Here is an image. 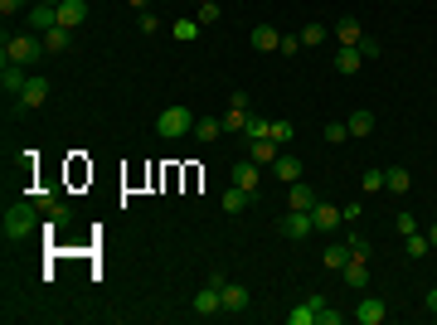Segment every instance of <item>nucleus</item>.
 I'll use <instances>...</instances> for the list:
<instances>
[{"instance_id": "obj_1", "label": "nucleus", "mask_w": 437, "mask_h": 325, "mask_svg": "<svg viewBox=\"0 0 437 325\" xmlns=\"http://www.w3.org/2000/svg\"><path fill=\"white\" fill-rule=\"evenodd\" d=\"M39 54H49L44 49V34H5V44H0V63H25V68H34L39 63Z\"/></svg>"}, {"instance_id": "obj_2", "label": "nucleus", "mask_w": 437, "mask_h": 325, "mask_svg": "<svg viewBox=\"0 0 437 325\" xmlns=\"http://www.w3.org/2000/svg\"><path fill=\"white\" fill-rule=\"evenodd\" d=\"M34 233H44L39 204H10V209H5V238H10V243H25Z\"/></svg>"}, {"instance_id": "obj_3", "label": "nucleus", "mask_w": 437, "mask_h": 325, "mask_svg": "<svg viewBox=\"0 0 437 325\" xmlns=\"http://www.w3.org/2000/svg\"><path fill=\"white\" fill-rule=\"evenodd\" d=\"M194 122H199V117H194L185 102H175V107H165L161 117H156V136H165V141H175V136H190Z\"/></svg>"}, {"instance_id": "obj_4", "label": "nucleus", "mask_w": 437, "mask_h": 325, "mask_svg": "<svg viewBox=\"0 0 437 325\" xmlns=\"http://www.w3.org/2000/svg\"><path fill=\"white\" fill-rule=\"evenodd\" d=\"M223 282H228L223 272H209V282L194 292V316H223V292H218Z\"/></svg>"}, {"instance_id": "obj_5", "label": "nucleus", "mask_w": 437, "mask_h": 325, "mask_svg": "<svg viewBox=\"0 0 437 325\" xmlns=\"http://www.w3.org/2000/svg\"><path fill=\"white\" fill-rule=\"evenodd\" d=\"M44 102H49V78H34V73H29L25 92L15 97V107H20V112H34V107H44Z\"/></svg>"}, {"instance_id": "obj_6", "label": "nucleus", "mask_w": 437, "mask_h": 325, "mask_svg": "<svg viewBox=\"0 0 437 325\" xmlns=\"http://www.w3.org/2000/svg\"><path fill=\"white\" fill-rule=\"evenodd\" d=\"M25 82H29L25 63H0V92H5V97H20V92H25Z\"/></svg>"}, {"instance_id": "obj_7", "label": "nucleus", "mask_w": 437, "mask_h": 325, "mask_svg": "<svg viewBox=\"0 0 437 325\" xmlns=\"http://www.w3.org/2000/svg\"><path fill=\"white\" fill-rule=\"evenodd\" d=\"M233 185H243L248 194H258V185H263V165L248 161V156H243V161H233Z\"/></svg>"}, {"instance_id": "obj_8", "label": "nucleus", "mask_w": 437, "mask_h": 325, "mask_svg": "<svg viewBox=\"0 0 437 325\" xmlns=\"http://www.w3.org/2000/svg\"><path fill=\"white\" fill-rule=\"evenodd\" d=\"M282 233H287V238H306V233H316L311 209H287V218H282Z\"/></svg>"}, {"instance_id": "obj_9", "label": "nucleus", "mask_w": 437, "mask_h": 325, "mask_svg": "<svg viewBox=\"0 0 437 325\" xmlns=\"http://www.w3.org/2000/svg\"><path fill=\"white\" fill-rule=\"evenodd\" d=\"M355 321H359V325H384V321H389V306H384L379 297H359Z\"/></svg>"}, {"instance_id": "obj_10", "label": "nucleus", "mask_w": 437, "mask_h": 325, "mask_svg": "<svg viewBox=\"0 0 437 325\" xmlns=\"http://www.w3.org/2000/svg\"><path fill=\"white\" fill-rule=\"evenodd\" d=\"M54 25H58V5H44V0L29 5V29H34V34H49Z\"/></svg>"}, {"instance_id": "obj_11", "label": "nucleus", "mask_w": 437, "mask_h": 325, "mask_svg": "<svg viewBox=\"0 0 437 325\" xmlns=\"http://www.w3.org/2000/svg\"><path fill=\"white\" fill-rule=\"evenodd\" d=\"M311 223H316V233H335L345 218H340V209H335V204H321V199H316V209H311Z\"/></svg>"}, {"instance_id": "obj_12", "label": "nucleus", "mask_w": 437, "mask_h": 325, "mask_svg": "<svg viewBox=\"0 0 437 325\" xmlns=\"http://www.w3.org/2000/svg\"><path fill=\"white\" fill-rule=\"evenodd\" d=\"M321 306H326V297H306V301L297 306V311H287V325H316Z\"/></svg>"}, {"instance_id": "obj_13", "label": "nucleus", "mask_w": 437, "mask_h": 325, "mask_svg": "<svg viewBox=\"0 0 437 325\" xmlns=\"http://www.w3.org/2000/svg\"><path fill=\"white\" fill-rule=\"evenodd\" d=\"M359 39H364L359 20H355V15H345V20L335 25V44H340V49H359Z\"/></svg>"}, {"instance_id": "obj_14", "label": "nucleus", "mask_w": 437, "mask_h": 325, "mask_svg": "<svg viewBox=\"0 0 437 325\" xmlns=\"http://www.w3.org/2000/svg\"><path fill=\"white\" fill-rule=\"evenodd\" d=\"M287 209H316V190L306 180H292L287 185Z\"/></svg>"}, {"instance_id": "obj_15", "label": "nucleus", "mask_w": 437, "mask_h": 325, "mask_svg": "<svg viewBox=\"0 0 437 325\" xmlns=\"http://www.w3.org/2000/svg\"><path fill=\"white\" fill-rule=\"evenodd\" d=\"M340 277H345L350 292H364V287H369V267H364V257H350V262L340 267Z\"/></svg>"}, {"instance_id": "obj_16", "label": "nucleus", "mask_w": 437, "mask_h": 325, "mask_svg": "<svg viewBox=\"0 0 437 325\" xmlns=\"http://www.w3.org/2000/svg\"><path fill=\"white\" fill-rule=\"evenodd\" d=\"M83 20H88V0H63L58 5V25L63 29H78Z\"/></svg>"}, {"instance_id": "obj_17", "label": "nucleus", "mask_w": 437, "mask_h": 325, "mask_svg": "<svg viewBox=\"0 0 437 325\" xmlns=\"http://www.w3.org/2000/svg\"><path fill=\"white\" fill-rule=\"evenodd\" d=\"M277 156H282V146H277V141H268V136H263V141H248V161H258V165H273Z\"/></svg>"}, {"instance_id": "obj_18", "label": "nucleus", "mask_w": 437, "mask_h": 325, "mask_svg": "<svg viewBox=\"0 0 437 325\" xmlns=\"http://www.w3.org/2000/svg\"><path fill=\"white\" fill-rule=\"evenodd\" d=\"M248 39H253V49H258V54H277V44H282V34H277L273 25H258Z\"/></svg>"}, {"instance_id": "obj_19", "label": "nucleus", "mask_w": 437, "mask_h": 325, "mask_svg": "<svg viewBox=\"0 0 437 325\" xmlns=\"http://www.w3.org/2000/svg\"><path fill=\"white\" fill-rule=\"evenodd\" d=\"M273 175L282 180V185H292V180H301V161H297V156H277V161H273Z\"/></svg>"}, {"instance_id": "obj_20", "label": "nucleus", "mask_w": 437, "mask_h": 325, "mask_svg": "<svg viewBox=\"0 0 437 325\" xmlns=\"http://www.w3.org/2000/svg\"><path fill=\"white\" fill-rule=\"evenodd\" d=\"M218 292H223V311H228V316H233V311H243V306H248V292L238 287V282H223Z\"/></svg>"}, {"instance_id": "obj_21", "label": "nucleus", "mask_w": 437, "mask_h": 325, "mask_svg": "<svg viewBox=\"0 0 437 325\" xmlns=\"http://www.w3.org/2000/svg\"><path fill=\"white\" fill-rule=\"evenodd\" d=\"M248 204H253V194H248L243 185H228V190H223V214H238Z\"/></svg>"}, {"instance_id": "obj_22", "label": "nucleus", "mask_w": 437, "mask_h": 325, "mask_svg": "<svg viewBox=\"0 0 437 325\" xmlns=\"http://www.w3.org/2000/svg\"><path fill=\"white\" fill-rule=\"evenodd\" d=\"M345 127H350V136H359V141H364V136L374 132V112H350V117H345Z\"/></svg>"}, {"instance_id": "obj_23", "label": "nucleus", "mask_w": 437, "mask_h": 325, "mask_svg": "<svg viewBox=\"0 0 437 325\" xmlns=\"http://www.w3.org/2000/svg\"><path fill=\"white\" fill-rule=\"evenodd\" d=\"M68 44H73V29H63V25H54L44 34V49H49V54H63Z\"/></svg>"}, {"instance_id": "obj_24", "label": "nucleus", "mask_w": 437, "mask_h": 325, "mask_svg": "<svg viewBox=\"0 0 437 325\" xmlns=\"http://www.w3.org/2000/svg\"><path fill=\"white\" fill-rule=\"evenodd\" d=\"M350 257H355V252H350V243H330L321 262H326L330 272H340V267H345V262H350Z\"/></svg>"}, {"instance_id": "obj_25", "label": "nucleus", "mask_w": 437, "mask_h": 325, "mask_svg": "<svg viewBox=\"0 0 437 325\" xmlns=\"http://www.w3.org/2000/svg\"><path fill=\"white\" fill-rule=\"evenodd\" d=\"M413 185V175L404 170V165H394V170H384V190H394V194H404Z\"/></svg>"}, {"instance_id": "obj_26", "label": "nucleus", "mask_w": 437, "mask_h": 325, "mask_svg": "<svg viewBox=\"0 0 437 325\" xmlns=\"http://www.w3.org/2000/svg\"><path fill=\"white\" fill-rule=\"evenodd\" d=\"M359 49H335V73H359Z\"/></svg>"}, {"instance_id": "obj_27", "label": "nucleus", "mask_w": 437, "mask_h": 325, "mask_svg": "<svg viewBox=\"0 0 437 325\" xmlns=\"http://www.w3.org/2000/svg\"><path fill=\"white\" fill-rule=\"evenodd\" d=\"M194 136H199V141H218V136H223V122H218V117H199V122H194Z\"/></svg>"}, {"instance_id": "obj_28", "label": "nucleus", "mask_w": 437, "mask_h": 325, "mask_svg": "<svg viewBox=\"0 0 437 325\" xmlns=\"http://www.w3.org/2000/svg\"><path fill=\"white\" fill-rule=\"evenodd\" d=\"M292 136H297V127H292V122H268V141H277V146H287Z\"/></svg>"}, {"instance_id": "obj_29", "label": "nucleus", "mask_w": 437, "mask_h": 325, "mask_svg": "<svg viewBox=\"0 0 437 325\" xmlns=\"http://www.w3.org/2000/svg\"><path fill=\"white\" fill-rule=\"evenodd\" d=\"M404 247H409V257H428V252H433L428 233H409V238H404Z\"/></svg>"}, {"instance_id": "obj_30", "label": "nucleus", "mask_w": 437, "mask_h": 325, "mask_svg": "<svg viewBox=\"0 0 437 325\" xmlns=\"http://www.w3.org/2000/svg\"><path fill=\"white\" fill-rule=\"evenodd\" d=\"M326 39H330V29H326V25H306V29H301V44H311V49H321Z\"/></svg>"}, {"instance_id": "obj_31", "label": "nucleus", "mask_w": 437, "mask_h": 325, "mask_svg": "<svg viewBox=\"0 0 437 325\" xmlns=\"http://www.w3.org/2000/svg\"><path fill=\"white\" fill-rule=\"evenodd\" d=\"M218 122H223V136H228V132H243V127H248V112L228 107V112H223V117H218Z\"/></svg>"}, {"instance_id": "obj_32", "label": "nucleus", "mask_w": 437, "mask_h": 325, "mask_svg": "<svg viewBox=\"0 0 437 325\" xmlns=\"http://www.w3.org/2000/svg\"><path fill=\"white\" fill-rule=\"evenodd\" d=\"M345 243H350V252H355V257H369V252H374V243H369L364 233H345Z\"/></svg>"}, {"instance_id": "obj_33", "label": "nucleus", "mask_w": 437, "mask_h": 325, "mask_svg": "<svg viewBox=\"0 0 437 325\" xmlns=\"http://www.w3.org/2000/svg\"><path fill=\"white\" fill-rule=\"evenodd\" d=\"M199 20H175V25H170V34H175V39H194V34H199Z\"/></svg>"}, {"instance_id": "obj_34", "label": "nucleus", "mask_w": 437, "mask_h": 325, "mask_svg": "<svg viewBox=\"0 0 437 325\" xmlns=\"http://www.w3.org/2000/svg\"><path fill=\"white\" fill-rule=\"evenodd\" d=\"M194 20H199V25H214V20H218V0H199Z\"/></svg>"}, {"instance_id": "obj_35", "label": "nucleus", "mask_w": 437, "mask_h": 325, "mask_svg": "<svg viewBox=\"0 0 437 325\" xmlns=\"http://www.w3.org/2000/svg\"><path fill=\"white\" fill-rule=\"evenodd\" d=\"M326 141H330V146L350 141V127H345V122H326Z\"/></svg>"}, {"instance_id": "obj_36", "label": "nucleus", "mask_w": 437, "mask_h": 325, "mask_svg": "<svg viewBox=\"0 0 437 325\" xmlns=\"http://www.w3.org/2000/svg\"><path fill=\"white\" fill-rule=\"evenodd\" d=\"M68 218H73V209H68V204H49V223H54V228H63V223H68Z\"/></svg>"}, {"instance_id": "obj_37", "label": "nucleus", "mask_w": 437, "mask_h": 325, "mask_svg": "<svg viewBox=\"0 0 437 325\" xmlns=\"http://www.w3.org/2000/svg\"><path fill=\"white\" fill-rule=\"evenodd\" d=\"M277 49H282V58H292L297 49H306V44H301V34H282V44H277Z\"/></svg>"}, {"instance_id": "obj_38", "label": "nucleus", "mask_w": 437, "mask_h": 325, "mask_svg": "<svg viewBox=\"0 0 437 325\" xmlns=\"http://www.w3.org/2000/svg\"><path fill=\"white\" fill-rule=\"evenodd\" d=\"M248 141H263V136H268V122H263V117H248Z\"/></svg>"}, {"instance_id": "obj_39", "label": "nucleus", "mask_w": 437, "mask_h": 325, "mask_svg": "<svg viewBox=\"0 0 437 325\" xmlns=\"http://www.w3.org/2000/svg\"><path fill=\"white\" fill-rule=\"evenodd\" d=\"M345 321V311H335V306H321V316H316V325H340Z\"/></svg>"}, {"instance_id": "obj_40", "label": "nucleus", "mask_w": 437, "mask_h": 325, "mask_svg": "<svg viewBox=\"0 0 437 325\" xmlns=\"http://www.w3.org/2000/svg\"><path fill=\"white\" fill-rule=\"evenodd\" d=\"M359 185H364L369 194H374V190H384V170H364V180H359Z\"/></svg>"}, {"instance_id": "obj_41", "label": "nucleus", "mask_w": 437, "mask_h": 325, "mask_svg": "<svg viewBox=\"0 0 437 325\" xmlns=\"http://www.w3.org/2000/svg\"><path fill=\"white\" fill-rule=\"evenodd\" d=\"M399 233H404V238H409V233H418V218H413L409 209H404V214H399Z\"/></svg>"}, {"instance_id": "obj_42", "label": "nucleus", "mask_w": 437, "mask_h": 325, "mask_svg": "<svg viewBox=\"0 0 437 325\" xmlns=\"http://www.w3.org/2000/svg\"><path fill=\"white\" fill-rule=\"evenodd\" d=\"M20 10H25V0H0V15H5V20H10V15H20Z\"/></svg>"}, {"instance_id": "obj_43", "label": "nucleus", "mask_w": 437, "mask_h": 325, "mask_svg": "<svg viewBox=\"0 0 437 325\" xmlns=\"http://www.w3.org/2000/svg\"><path fill=\"white\" fill-rule=\"evenodd\" d=\"M127 5H132V10H141V15H146V5H151V0H127Z\"/></svg>"}, {"instance_id": "obj_44", "label": "nucleus", "mask_w": 437, "mask_h": 325, "mask_svg": "<svg viewBox=\"0 0 437 325\" xmlns=\"http://www.w3.org/2000/svg\"><path fill=\"white\" fill-rule=\"evenodd\" d=\"M428 311H437V287H433V292H428Z\"/></svg>"}, {"instance_id": "obj_45", "label": "nucleus", "mask_w": 437, "mask_h": 325, "mask_svg": "<svg viewBox=\"0 0 437 325\" xmlns=\"http://www.w3.org/2000/svg\"><path fill=\"white\" fill-rule=\"evenodd\" d=\"M428 243H433V247H437V223H433V228H428Z\"/></svg>"}, {"instance_id": "obj_46", "label": "nucleus", "mask_w": 437, "mask_h": 325, "mask_svg": "<svg viewBox=\"0 0 437 325\" xmlns=\"http://www.w3.org/2000/svg\"><path fill=\"white\" fill-rule=\"evenodd\" d=\"M44 5H63V0H44Z\"/></svg>"}, {"instance_id": "obj_47", "label": "nucleus", "mask_w": 437, "mask_h": 325, "mask_svg": "<svg viewBox=\"0 0 437 325\" xmlns=\"http://www.w3.org/2000/svg\"><path fill=\"white\" fill-rule=\"evenodd\" d=\"M433 316H437V311H433Z\"/></svg>"}]
</instances>
